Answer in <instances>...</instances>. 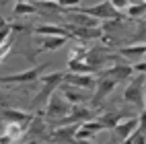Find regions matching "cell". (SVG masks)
Wrapping results in <instances>:
<instances>
[{
    "instance_id": "cell-25",
    "label": "cell",
    "mask_w": 146,
    "mask_h": 144,
    "mask_svg": "<svg viewBox=\"0 0 146 144\" xmlns=\"http://www.w3.org/2000/svg\"><path fill=\"white\" fill-rule=\"evenodd\" d=\"M11 31H13V25H11V23H6V25L0 27V45H2L8 37H11Z\"/></svg>"
},
{
    "instance_id": "cell-3",
    "label": "cell",
    "mask_w": 146,
    "mask_h": 144,
    "mask_svg": "<svg viewBox=\"0 0 146 144\" xmlns=\"http://www.w3.org/2000/svg\"><path fill=\"white\" fill-rule=\"evenodd\" d=\"M45 68H47V64H39L35 68H29V70H23V72L4 74V76H0V84H31V82H37Z\"/></svg>"
},
{
    "instance_id": "cell-23",
    "label": "cell",
    "mask_w": 146,
    "mask_h": 144,
    "mask_svg": "<svg viewBox=\"0 0 146 144\" xmlns=\"http://www.w3.org/2000/svg\"><path fill=\"white\" fill-rule=\"evenodd\" d=\"M35 11H37V6L31 4V2H17L15 8H13L15 17H19V15H33Z\"/></svg>"
},
{
    "instance_id": "cell-16",
    "label": "cell",
    "mask_w": 146,
    "mask_h": 144,
    "mask_svg": "<svg viewBox=\"0 0 146 144\" xmlns=\"http://www.w3.org/2000/svg\"><path fill=\"white\" fill-rule=\"evenodd\" d=\"M2 117L6 123H27L31 121L33 117V113H29V111H21V109H13V107H4L2 109Z\"/></svg>"
},
{
    "instance_id": "cell-22",
    "label": "cell",
    "mask_w": 146,
    "mask_h": 144,
    "mask_svg": "<svg viewBox=\"0 0 146 144\" xmlns=\"http://www.w3.org/2000/svg\"><path fill=\"white\" fill-rule=\"evenodd\" d=\"M25 130H27L25 123H6L4 126V136H8L11 140H21Z\"/></svg>"
},
{
    "instance_id": "cell-33",
    "label": "cell",
    "mask_w": 146,
    "mask_h": 144,
    "mask_svg": "<svg viewBox=\"0 0 146 144\" xmlns=\"http://www.w3.org/2000/svg\"><path fill=\"white\" fill-rule=\"evenodd\" d=\"M21 144H39V140H27V142H21Z\"/></svg>"
},
{
    "instance_id": "cell-7",
    "label": "cell",
    "mask_w": 146,
    "mask_h": 144,
    "mask_svg": "<svg viewBox=\"0 0 146 144\" xmlns=\"http://www.w3.org/2000/svg\"><path fill=\"white\" fill-rule=\"evenodd\" d=\"M80 123H66V126H56L52 128V134L47 136V140L54 144H76L74 134L78 130Z\"/></svg>"
},
{
    "instance_id": "cell-21",
    "label": "cell",
    "mask_w": 146,
    "mask_h": 144,
    "mask_svg": "<svg viewBox=\"0 0 146 144\" xmlns=\"http://www.w3.org/2000/svg\"><path fill=\"white\" fill-rule=\"evenodd\" d=\"M68 70L70 72H78V74H93V72H97L93 66H89L84 60H68Z\"/></svg>"
},
{
    "instance_id": "cell-32",
    "label": "cell",
    "mask_w": 146,
    "mask_h": 144,
    "mask_svg": "<svg viewBox=\"0 0 146 144\" xmlns=\"http://www.w3.org/2000/svg\"><path fill=\"white\" fill-rule=\"evenodd\" d=\"M76 144H95V142H91V140H76Z\"/></svg>"
},
{
    "instance_id": "cell-26",
    "label": "cell",
    "mask_w": 146,
    "mask_h": 144,
    "mask_svg": "<svg viewBox=\"0 0 146 144\" xmlns=\"http://www.w3.org/2000/svg\"><path fill=\"white\" fill-rule=\"evenodd\" d=\"M84 56H86V47L80 45V47H74L70 52V60H84Z\"/></svg>"
},
{
    "instance_id": "cell-17",
    "label": "cell",
    "mask_w": 146,
    "mask_h": 144,
    "mask_svg": "<svg viewBox=\"0 0 146 144\" xmlns=\"http://www.w3.org/2000/svg\"><path fill=\"white\" fill-rule=\"evenodd\" d=\"M39 47H37V54H43V52H56L60 47L66 45L68 37H39Z\"/></svg>"
},
{
    "instance_id": "cell-5",
    "label": "cell",
    "mask_w": 146,
    "mask_h": 144,
    "mask_svg": "<svg viewBox=\"0 0 146 144\" xmlns=\"http://www.w3.org/2000/svg\"><path fill=\"white\" fill-rule=\"evenodd\" d=\"M68 111H70V103L60 93H52L47 103H45V113L43 115L47 117V121H54V119H60L64 115H68Z\"/></svg>"
},
{
    "instance_id": "cell-13",
    "label": "cell",
    "mask_w": 146,
    "mask_h": 144,
    "mask_svg": "<svg viewBox=\"0 0 146 144\" xmlns=\"http://www.w3.org/2000/svg\"><path fill=\"white\" fill-rule=\"evenodd\" d=\"M136 115V111L132 109V111H125V109H113V111H107V113H103V115H99L97 117V121L101 123V126L105 128V130H113V126L117 121H121V119H125V117H134Z\"/></svg>"
},
{
    "instance_id": "cell-28",
    "label": "cell",
    "mask_w": 146,
    "mask_h": 144,
    "mask_svg": "<svg viewBox=\"0 0 146 144\" xmlns=\"http://www.w3.org/2000/svg\"><path fill=\"white\" fill-rule=\"evenodd\" d=\"M109 4L115 8V11H125V8H128L130 6V0H109Z\"/></svg>"
},
{
    "instance_id": "cell-14",
    "label": "cell",
    "mask_w": 146,
    "mask_h": 144,
    "mask_svg": "<svg viewBox=\"0 0 146 144\" xmlns=\"http://www.w3.org/2000/svg\"><path fill=\"white\" fill-rule=\"evenodd\" d=\"M101 76H107V78H111L115 82H125V80H130L134 76V72H132L130 64H113L111 68L101 70Z\"/></svg>"
},
{
    "instance_id": "cell-19",
    "label": "cell",
    "mask_w": 146,
    "mask_h": 144,
    "mask_svg": "<svg viewBox=\"0 0 146 144\" xmlns=\"http://www.w3.org/2000/svg\"><path fill=\"white\" fill-rule=\"evenodd\" d=\"M35 35L37 37H68L70 39L68 31L60 25H39V27H35Z\"/></svg>"
},
{
    "instance_id": "cell-30",
    "label": "cell",
    "mask_w": 146,
    "mask_h": 144,
    "mask_svg": "<svg viewBox=\"0 0 146 144\" xmlns=\"http://www.w3.org/2000/svg\"><path fill=\"white\" fill-rule=\"evenodd\" d=\"M144 68H146V64H144V60H140V62H136V64H132V72H138V74H144Z\"/></svg>"
},
{
    "instance_id": "cell-8",
    "label": "cell",
    "mask_w": 146,
    "mask_h": 144,
    "mask_svg": "<svg viewBox=\"0 0 146 144\" xmlns=\"http://www.w3.org/2000/svg\"><path fill=\"white\" fill-rule=\"evenodd\" d=\"M138 126H140V117H138V115H134V117H125V119L117 121L113 126V144H119L125 138H130V134Z\"/></svg>"
},
{
    "instance_id": "cell-29",
    "label": "cell",
    "mask_w": 146,
    "mask_h": 144,
    "mask_svg": "<svg viewBox=\"0 0 146 144\" xmlns=\"http://www.w3.org/2000/svg\"><path fill=\"white\" fill-rule=\"evenodd\" d=\"M58 4H60L62 8H64V6L74 8V6H78V4H80V0H58Z\"/></svg>"
},
{
    "instance_id": "cell-27",
    "label": "cell",
    "mask_w": 146,
    "mask_h": 144,
    "mask_svg": "<svg viewBox=\"0 0 146 144\" xmlns=\"http://www.w3.org/2000/svg\"><path fill=\"white\" fill-rule=\"evenodd\" d=\"M82 126H84L86 130H91L93 134H97V132H101V130H105V128H103V126H101V123L97 121V119H95V121H93V119H91V121H82Z\"/></svg>"
},
{
    "instance_id": "cell-9",
    "label": "cell",
    "mask_w": 146,
    "mask_h": 144,
    "mask_svg": "<svg viewBox=\"0 0 146 144\" xmlns=\"http://www.w3.org/2000/svg\"><path fill=\"white\" fill-rule=\"evenodd\" d=\"M68 35L74 37L78 41H93V39H101L103 35V27H78V25H70L68 23Z\"/></svg>"
},
{
    "instance_id": "cell-24",
    "label": "cell",
    "mask_w": 146,
    "mask_h": 144,
    "mask_svg": "<svg viewBox=\"0 0 146 144\" xmlns=\"http://www.w3.org/2000/svg\"><path fill=\"white\" fill-rule=\"evenodd\" d=\"M144 11H146L144 2H138V4H130L128 8H125V13H128V17H130V19H142V17H144Z\"/></svg>"
},
{
    "instance_id": "cell-20",
    "label": "cell",
    "mask_w": 146,
    "mask_h": 144,
    "mask_svg": "<svg viewBox=\"0 0 146 144\" xmlns=\"http://www.w3.org/2000/svg\"><path fill=\"white\" fill-rule=\"evenodd\" d=\"M146 52V45L144 43H136V45H123V47H117V54L125 56V58H140L142 60V56Z\"/></svg>"
},
{
    "instance_id": "cell-6",
    "label": "cell",
    "mask_w": 146,
    "mask_h": 144,
    "mask_svg": "<svg viewBox=\"0 0 146 144\" xmlns=\"http://www.w3.org/2000/svg\"><path fill=\"white\" fill-rule=\"evenodd\" d=\"M45 132H47V121L43 119V111H39V113H33V117H31V121L27 123V130L23 132V136H21V140H47V136H45Z\"/></svg>"
},
{
    "instance_id": "cell-31",
    "label": "cell",
    "mask_w": 146,
    "mask_h": 144,
    "mask_svg": "<svg viewBox=\"0 0 146 144\" xmlns=\"http://www.w3.org/2000/svg\"><path fill=\"white\" fill-rule=\"evenodd\" d=\"M8 142H11V138H8V136H2V138H0V144H8Z\"/></svg>"
},
{
    "instance_id": "cell-15",
    "label": "cell",
    "mask_w": 146,
    "mask_h": 144,
    "mask_svg": "<svg viewBox=\"0 0 146 144\" xmlns=\"http://www.w3.org/2000/svg\"><path fill=\"white\" fill-rule=\"evenodd\" d=\"M60 95L70 103V105H76V103H86L91 97L86 95L82 89H76V86H70V84H60Z\"/></svg>"
},
{
    "instance_id": "cell-2",
    "label": "cell",
    "mask_w": 146,
    "mask_h": 144,
    "mask_svg": "<svg viewBox=\"0 0 146 144\" xmlns=\"http://www.w3.org/2000/svg\"><path fill=\"white\" fill-rule=\"evenodd\" d=\"M70 11L89 15V17L97 19V21H101V19H105V21H111V19H123L121 13L115 11V8L109 4V0H103V2L93 4V6H74V8H70Z\"/></svg>"
},
{
    "instance_id": "cell-4",
    "label": "cell",
    "mask_w": 146,
    "mask_h": 144,
    "mask_svg": "<svg viewBox=\"0 0 146 144\" xmlns=\"http://www.w3.org/2000/svg\"><path fill=\"white\" fill-rule=\"evenodd\" d=\"M123 101L132 103L138 111L144 109V74H138L123 91Z\"/></svg>"
},
{
    "instance_id": "cell-34",
    "label": "cell",
    "mask_w": 146,
    "mask_h": 144,
    "mask_svg": "<svg viewBox=\"0 0 146 144\" xmlns=\"http://www.w3.org/2000/svg\"><path fill=\"white\" fill-rule=\"evenodd\" d=\"M138 2H144V0H130V4H138Z\"/></svg>"
},
{
    "instance_id": "cell-11",
    "label": "cell",
    "mask_w": 146,
    "mask_h": 144,
    "mask_svg": "<svg viewBox=\"0 0 146 144\" xmlns=\"http://www.w3.org/2000/svg\"><path fill=\"white\" fill-rule=\"evenodd\" d=\"M115 86H117V82H115V80L107 78V76H99L97 86H95V93H93V97L89 99V101H91V107H99V105L103 103V99L115 89Z\"/></svg>"
},
{
    "instance_id": "cell-10",
    "label": "cell",
    "mask_w": 146,
    "mask_h": 144,
    "mask_svg": "<svg viewBox=\"0 0 146 144\" xmlns=\"http://www.w3.org/2000/svg\"><path fill=\"white\" fill-rule=\"evenodd\" d=\"M64 84H70L76 86V89H82V91H95L97 86V78L93 74H78V72H64Z\"/></svg>"
},
{
    "instance_id": "cell-35",
    "label": "cell",
    "mask_w": 146,
    "mask_h": 144,
    "mask_svg": "<svg viewBox=\"0 0 146 144\" xmlns=\"http://www.w3.org/2000/svg\"><path fill=\"white\" fill-rule=\"evenodd\" d=\"M2 25H6V21L2 19V15H0V27H2Z\"/></svg>"
},
{
    "instance_id": "cell-1",
    "label": "cell",
    "mask_w": 146,
    "mask_h": 144,
    "mask_svg": "<svg viewBox=\"0 0 146 144\" xmlns=\"http://www.w3.org/2000/svg\"><path fill=\"white\" fill-rule=\"evenodd\" d=\"M39 80H41V91H39V95L33 99V105H35V109H41L43 105L47 103V99H50V95L58 89V86L62 84V80H64V72H52V74H43V76H39Z\"/></svg>"
},
{
    "instance_id": "cell-12",
    "label": "cell",
    "mask_w": 146,
    "mask_h": 144,
    "mask_svg": "<svg viewBox=\"0 0 146 144\" xmlns=\"http://www.w3.org/2000/svg\"><path fill=\"white\" fill-rule=\"evenodd\" d=\"M111 60H117V56H109L105 47H95V50H86V56H84V62L93 66L95 70H101L107 66V62Z\"/></svg>"
},
{
    "instance_id": "cell-18",
    "label": "cell",
    "mask_w": 146,
    "mask_h": 144,
    "mask_svg": "<svg viewBox=\"0 0 146 144\" xmlns=\"http://www.w3.org/2000/svg\"><path fill=\"white\" fill-rule=\"evenodd\" d=\"M66 17L68 21H70V25H78V27H99V21L89 15H82V13H76V11H70L68 8L66 11Z\"/></svg>"
}]
</instances>
